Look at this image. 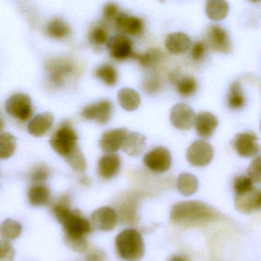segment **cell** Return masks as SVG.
<instances>
[{"mask_svg": "<svg viewBox=\"0 0 261 261\" xmlns=\"http://www.w3.org/2000/svg\"><path fill=\"white\" fill-rule=\"evenodd\" d=\"M163 56V53L160 50L150 49L143 54L134 53L131 57L137 59L140 62V65L144 68H149V67L157 65L161 61Z\"/></svg>", "mask_w": 261, "mask_h": 261, "instance_id": "obj_31", "label": "cell"}, {"mask_svg": "<svg viewBox=\"0 0 261 261\" xmlns=\"http://www.w3.org/2000/svg\"><path fill=\"white\" fill-rule=\"evenodd\" d=\"M247 176L253 182L259 183L261 181L260 157H256L252 161L247 169Z\"/></svg>", "mask_w": 261, "mask_h": 261, "instance_id": "obj_38", "label": "cell"}, {"mask_svg": "<svg viewBox=\"0 0 261 261\" xmlns=\"http://www.w3.org/2000/svg\"><path fill=\"white\" fill-rule=\"evenodd\" d=\"M88 39L93 46L97 48L103 46L108 44L109 41L108 30L103 25H95L90 31Z\"/></svg>", "mask_w": 261, "mask_h": 261, "instance_id": "obj_33", "label": "cell"}, {"mask_svg": "<svg viewBox=\"0 0 261 261\" xmlns=\"http://www.w3.org/2000/svg\"><path fill=\"white\" fill-rule=\"evenodd\" d=\"M82 181H82V182L84 183V184H85V186H88V178H84V179H82Z\"/></svg>", "mask_w": 261, "mask_h": 261, "instance_id": "obj_46", "label": "cell"}, {"mask_svg": "<svg viewBox=\"0 0 261 261\" xmlns=\"http://www.w3.org/2000/svg\"><path fill=\"white\" fill-rule=\"evenodd\" d=\"M145 166L152 172H165L170 169L172 155L169 149L163 146L154 148L143 157Z\"/></svg>", "mask_w": 261, "mask_h": 261, "instance_id": "obj_8", "label": "cell"}, {"mask_svg": "<svg viewBox=\"0 0 261 261\" xmlns=\"http://www.w3.org/2000/svg\"><path fill=\"white\" fill-rule=\"evenodd\" d=\"M168 51L172 54L186 53L192 46V40L185 33H175L168 35L165 42Z\"/></svg>", "mask_w": 261, "mask_h": 261, "instance_id": "obj_22", "label": "cell"}, {"mask_svg": "<svg viewBox=\"0 0 261 261\" xmlns=\"http://www.w3.org/2000/svg\"><path fill=\"white\" fill-rule=\"evenodd\" d=\"M113 114V105L110 100H103L85 107L82 116L86 120H94L100 124H106Z\"/></svg>", "mask_w": 261, "mask_h": 261, "instance_id": "obj_11", "label": "cell"}, {"mask_svg": "<svg viewBox=\"0 0 261 261\" xmlns=\"http://www.w3.org/2000/svg\"><path fill=\"white\" fill-rule=\"evenodd\" d=\"M5 108L9 115L20 121H27L33 115L31 98L22 93L12 95L6 102Z\"/></svg>", "mask_w": 261, "mask_h": 261, "instance_id": "obj_6", "label": "cell"}, {"mask_svg": "<svg viewBox=\"0 0 261 261\" xmlns=\"http://www.w3.org/2000/svg\"><path fill=\"white\" fill-rule=\"evenodd\" d=\"M129 130L126 128H117L103 133L99 145L100 149L107 153H114L122 147L123 141Z\"/></svg>", "mask_w": 261, "mask_h": 261, "instance_id": "obj_13", "label": "cell"}, {"mask_svg": "<svg viewBox=\"0 0 261 261\" xmlns=\"http://www.w3.org/2000/svg\"><path fill=\"white\" fill-rule=\"evenodd\" d=\"M54 115L51 113H42L35 117L29 123L28 132L34 137H42L54 124Z\"/></svg>", "mask_w": 261, "mask_h": 261, "instance_id": "obj_19", "label": "cell"}, {"mask_svg": "<svg viewBox=\"0 0 261 261\" xmlns=\"http://www.w3.org/2000/svg\"><path fill=\"white\" fill-rule=\"evenodd\" d=\"M15 250L7 240H0V261H13Z\"/></svg>", "mask_w": 261, "mask_h": 261, "instance_id": "obj_40", "label": "cell"}, {"mask_svg": "<svg viewBox=\"0 0 261 261\" xmlns=\"http://www.w3.org/2000/svg\"><path fill=\"white\" fill-rule=\"evenodd\" d=\"M195 114L192 108L186 103H178L172 108L170 121L174 127L179 130H189L194 126Z\"/></svg>", "mask_w": 261, "mask_h": 261, "instance_id": "obj_12", "label": "cell"}, {"mask_svg": "<svg viewBox=\"0 0 261 261\" xmlns=\"http://www.w3.org/2000/svg\"><path fill=\"white\" fill-rule=\"evenodd\" d=\"M117 255L125 261H140L144 256L143 237L135 229L128 228L120 232L115 240Z\"/></svg>", "mask_w": 261, "mask_h": 261, "instance_id": "obj_3", "label": "cell"}, {"mask_svg": "<svg viewBox=\"0 0 261 261\" xmlns=\"http://www.w3.org/2000/svg\"><path fill=\"white\" fill-rule=\"evenodd\" d=\"M233 190L237 195L246 193L253 189V182L248 176L240 175L236 177L233 184Z\"/></svg>", "mask_w": 261, "mask_h": 261, "instance_id": "obj_36", "label": "cell"}, {"mask_svg": "<svg viewBox=\"0 0 261 261\" xmlns=\"http://www.w3.org/2000/svg\"><path fill=\"white\" fill-rule=\"evenodd\" d=\"M65 160H66L67 163L69 165L70 167L73 170L79 172V173L85 172L87 167H88L86 159L81 151L80 148L76 149L72 153L70 154L68 156L65 158Z\"/></svg>", "mask_w": 261, "mask_h": 261, "instance_id": "obj_34", "label": "cell"}, {"mask_svg": "<svg viewBox=\"0 0 261 261\" xmlns=\"http://www.w3.org/2000/svg\"><path fill=\"white\" fill-rule=\"evenodd\" d=\"M146 146V137L140 133H129L122 145L123 152L130 156L140 155Z\"/></svg>", "mask_w": 261, "mask_h": 261, "instance_id": "obj_21", "label": "cell"}, {"mask_svg": "<svg viewBox=\"0 0 261 261\" xmlns=\"http://www.w3.org/2000/svg\"><path fill=\"white\" fill-rule=\"evenodd\" d=\"M188 161L195 167L207 166L214 158V149L210 143L203 140L194 142L186 153Z\"/></svg>", "mask_w": 261, "mask_h": 261, "instance_id": "obj_7", "label": "cell"}, {"mask_svg": "<svg viewBox=\"0 0 261 261\" xmlns=\"http://www.w3.org/2000/svg\"><path fill=\"white\" fill-rule=\"evenodd\" d=\"M235 206L239 212L244 214H250L259 211L261 207L260 191L253 188L246 193L237 195Z\"/></svg>", "mask_w": 261, "mask_h": 261, "instance_id": "obj_16", "label": "cell"}, {"mask_svg": "<svg viewBox=\"0 0 261 261\" xmlns=\"http://www.w3.org/2000/svg\"><path fill=\"white\" fill-rule=\"evenodd\" d=\"M50 85L55 88L64 85L67 77L72 74L74 65L69 59L65 58H54L49 59L45 64Z\"/></svg>", "mask_w": 261, "mask_h": 261, "instance_id": "obj_5", "label": "cell"}, {"mask_svg": "<svg viewBox=\"0 0 261 261\" xmlns=\"http://www.w3.org/2000/svg\"><path fill=\"white\" fill-rule=\"evenodd\" d=\"M45 32L48 36L58 40L66 39L71 33L69 25L61 19H51L47 24Z\"/></svg>", "mask_w": 261, "mask_h": 261, "instance_id": "obj_26", "label": "cell"}, {"mask_svg": "<svg viewBox=\"0 0 261 261\" xmlns=\"http://www.w3.org/2000/svg\"><path fill=\"white\" fill-rule=\"evenodd\" d=\"M195 130L199 137L209 138L213 135L218 126V120L213 114L210 112H201L195 116Z\"/></svg>", "mask_w": 261, "mask_h": 261, "instance_id": "obj_17", "label": "cell"}, {"mask_svg": "<svg viewBox=\"0 0 261 261\" xmlns=\"http://www.w3.org/2000/svg\"><path fill=\"white\" fill-rule=\"evenodd\" d=\"M118 14L119 8L117 4L110 3L103 7V16L106 20L111 21L115 19Z\"/></svg>", "mask_w": 261, "mask_h": 261, "instance_id": "obj_42", "label": "cell"}, {"mask_svg": "<svg viewBox=\"0 0 261 261\" xmlns=\"http://www.w3.org/2000/svg\"><path fill=\"white\" fill-rule=\"evenodd\" d=\"M177 188L181 195L186 197L191 196L198 190V179L192 174H181L177 180Z\"/></svg>", "mask_w": 261, "mask_h": 261, "instance_id": "obj_27", "label": "cell"}, {"mask_svg": "<svg viewBox=\"0 0 261 261\" xmlns=\"http://www.w3.org/2000/svg\"><path fill=\"white\" fill-rule=\"evenodd\" d=\"M207 46L217 53L229 54L232 51L231 42L227 32L218 25H212L206 31Z\"/></svg>", "mask_w": 261, "mask_h": 261, "instance_id": "obj_9", "label": "cell"}, {"mask_svg": "<svg viewBox=\"0 0 261 261\" xmlns=\"http://www.w3.org/2000/svg\"><path fill=\"white\" fill-rule=\"evenodd\" d=\"M85 259L86 261H106V256L101 250H94L86 255Z\"/></svg>", "mask_w": 261, "mask_h": 261, "instance_id": "obj_44", "label": "cell"}, {"mask_svg": "<svg viewBox=\"0 0 261 261\" xmlns=\"http://www.w3.org/2000/svg\"><path fill=\"white\" fill-rule=\"evenodd\" d=\"M117 99L120 106L127 111H136L141 103L140 94L131 88H124L120 90L117 94Z\"/></svg>", "mask_w": 261, "mask_h": 261, "instance_id": "obj_23", "label": "cell"}, {"mask_svg": "<svg viewBox=\"0 0 261 261\" xmlns=\"http://www.w3.org/2000/svg\"><path fill=\"white\" fill-rule=\"evenodd\" d=\"M2 129V122L0 121V129Z\"/></svg>", "mask_w": 261, "mask_h": 261, "instance_id": "obj_47", "label": "cell"}, {"mask_svg": "<svg viewBox=\"0 0 261 261\" xmlns=\"http://www.w3.org/2000/svg\"><path fill=\"white\" fill-rule=\"evenodd\" d=\"M160 86L161 85H160V81L153 77L146 79L143 83V89L147 91L149 94L158 92L160 91Z\"/></svg>", "mask_w": 261, "mask_h": 261, "instance_id": "obj_43", "label": "cell"}, {"mask_svg": "<svg viewBox=\"0 0 261 261\" xmlns=\"http://www.w3.org/2000/svg\"><path fill=\"white\" fill-rule=\"evenodd\" d=\"M196 81L191 76H186L180 79L177 83V90L181 95L184 97H189L196 91Z\"/></svg>", "mask_w": 261, "mask_h": 261, "instance_id": "obj_35", "label": "cell"}, {"mask_svg": "<svg viewBox=\"0 0 261 261\" xmlns=\"http://www.w3.org/2000/svg\"><path fill=\"white\" fill-rule=\"evenodd\" d=\"M108 48L111 57L117 60H124L131 57L134 53L132 42L123 35H117L111 38L108 41Z\"/></svg>", "mask_w": 261, "mask_h": 261, "instance_id": "obj_15", "label": "cell"}, {"mask_svg": "<svg viewBox=\"0 0 261 261\" xmlns=\"http://www.w3.org/2000/svg\"><path fill=\"white\" fill-rule=\"evenodd\" d=\"M227 106L230 109L238 110L244 107L245 103L243 89L239 82H234L230 85L227 94Z\"/></svg>", "mask_w": 261, "mask_h": 261, "instance_id": "obj_28", "label": "cell"}, {"mask_svg": "<svg viewBox=\"0 0 261 261\" xmlns=\"http://www.w3.org/2000/svg\"><path fill=\"white\" fill-rule=\"evenodd\" d=\"M257 136L253 132L240 133L233 139V146L241 156H256L259 152Z\"/></svg>", "mask_w": 261, "mask_h": 261, "instance_id": "obj_10", "label": "cell"}, {"mask_svg": "<svg viewBox=\"0 0 261 261\" xmlns=\"http://www.w3.org/2000/svg\"><path fill=\"white\" fill-rule=\"evenodd\" d=\"M65 242L70 249L79 253H84L88 248L86 238H70L65 237Z\"/></svg>", "mask_w": 261, "mask_h": 261, "instance_id": "obj_39", "label": "cell"}, {"mask_svg": "<svg viewBox=\"0 0 261 261\" xmlns=\"http://www.w3.org/2000/svg\"><path fill=\"white\" fill-rule=\"evenodd\" d=\"M28 199L33 206L47 205L51 199V192L44 185H35L29 190Z\"/></svg>", "mask_w": 261, "mask_h": 261, "instance_id": "obj_24", "label": "cell"}, {"mask_svg": "<svg viewBox=\"0 0 261 261\" xmlns=\"http://www.w3.org/2000/svg\"><path fill=\"white\" fill-rule=\"evenodd\" d=\"M77 141L79 137L74 128L68 123H63L53 134L50 145L58 154L66 158L79 149Z\"/></svg>", "mask_w": 261, "mask_h": 261, "instance_id": "obj_4", "label": "cell"}, {"mask_svg": "<svg viewBox=\"0 0 261 261\" xmlns=\"http://www.w3.org/2000/svg\"><path fill=\"white\" fill-rule=\"evenodd\" d=\"M206 44L202 42H196L192 47L191 56L195 61H200L204 58L206 53Z\"/></svg>", "mask_w": 261, "mask_h": 261, "instance_id": "obj_41", "label": "cell"}, {"mask_svg": "<svg viewBox=\"0 0 261 261\" xmlns=\"http://www.w3.org/2000/svg\"><path fill=\"white\" fill-rule=\"evenodd\" d=\"M95 75L97 79L109 86H114L118 81V73L117 70L109 65H103L96 69Z\"/></svg>", "mask_w": 261, "mask_h": 261, "instance_id": "obj_32", "label": "cell"}, {"mask_svg": "<svg viewBox=\"0 0 261 261\" xmlns=\"http://www.w3.org/2000/svg\"><path fill=\"white\" fill-rule=\"evenodd\" d=\"M228 11L229 5L226 1L209 0L206 4V14L212 20H222L227 16Z\"/></svg>", "mask_w": 261, "mask_h": 261, "instance_id": "obj_25", "label": "cell"}, {"mask_svg": "<svg viewBox=\"0 0 261 261\" xmlns=\"http://www.w3.org/2000/svg\"><path fill=\"white\" fill-rule=\"evenodd\" d=\"M17 140L10 133L0 134V160H7L15 153Z\"/></svg>", "mask_w": 261, "mask_h": 261, "instance_id": "obj_29", "label": "cell"}, {"mask_svg": "<svg viewBox=\"0 0 261 261\" xmlns=\"http://www.w3.org/2000/svg\"><path fill=\"white\" fill-rule=\"evenodd\" d=\"M169 261H188L186 257L181 255H174L169 259Z\"/></svg>", "mask_w": 261, "mask_h": 261, "instance_id": "obj_45", "label": "cell"}, {"mask_svg": "<svg viewBox=\"0 0 261 261\" xmlns=\"http://www.w3.org/2000/svg\"><path fill=\"white\" fill-rule=\"evenodd\" d=\"M49 174V169L46 166L39 165L32 171L30 178H31L32 181L36 183V185H42L44 181L48 179Z\"/></svg>", "mask_w": 261, "mask_h": 261, "instance_id": "obj_37", "label": "cell"}, {"mask_svg": "<svg viewBox=\"0 0 261 261\" xmlns=\"http://www.w3.org/2000/svg\"><path fill=\"white\" fill-rule=\"evenodd\" d=\"M116 27L117 30L126 34H140L143 30L144 23L140 18L131 16L124 13H120L115 19Z\"/></svg>", "mask_w": 261, "mask_h": 261, "instance_id": "obj_20", "label": "cell"}, {"mask_svg": "<svg viewBox=\"0 0 261 261\" xmlns=\"http://www.w3.org/2000/svg\"><path fill=\"white\" fill-rule=\"evenodd\" d=\"M121 166L120 157L114 153H108L100 157L97 165V172L101 178L111 179L117 175Z\"/></svg>", "mask_w": 261, "mask_h": 261, "instance_id": "obj_18", "label": "cell"}, {"mask_svg": "<svg viewBox=\"0 0 261 261\" xmlns=\"http://www.w3.org/2000/svg\"><path fill=\"white\" fill-rule=\"evenodd\" d=\"M53 212L63 226L66 238H86L92 230L91 223L82 212L71 210L70 199L67 195H63L56 201Z\"/></svg>", "mask_w": 261, "mask_h": 261, "instance_id": "obj_2", "label": "cell"}, {"mask_svg": "<svg viewBox=\"0 0 261 261\" xmlns=\"http://www.w3.org/2000/svg\"><path fill=\"white\" fill-rule=\"evenodd\" d=\"M22 231L20 223L13 219H7L0 224V235L7 241L17 239Z\"/></svg>", "mask_w": 261, "mask_h": 261, "instance_id": "obj_30", "label": "cell"}, {"mask_svg": "<svg viewBox=\"0 0 261 261\" xmlns=\"http://www.w3.org/2000/svg\"><path fill=\"white\" fill-rule=\"evenodd\" d=\"M93 225L102 231H110L117 226L118 215L111 207H102L97 209L91 215Z\"/></svg>", "mask_w": 261, "mask_h": 261, "instance_id": "obj_14", "label": "cell"}, {"mask_svg": "<svg viewBox=\"0 0 261 261\" xmlns=\"http://www.w3.org/2000/svg\"><path fill=\"white\" fill-rule=\"evenodd\" d=\"M218 211L205 203L198 201H179L172 206L170 219L173 224L195 225L219 219Z\"/></svg>", "mask_w": 261, "mask_h": 261, "instance_id": "obj_1", "label": "cell"}]
</instances>
